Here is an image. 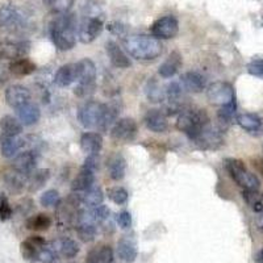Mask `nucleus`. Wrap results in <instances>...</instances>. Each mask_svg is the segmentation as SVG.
I'll return each mask as SVG.
<instances>
[{
	"label": "nucleus",
	"instance_id": "nucleus-25",
	"mask_svg": "<svg viewBox=\"0 0 263 263\" xmlns=\"http://www.w3.org/2000/svg\"><path fill=\"white\" fill-rule=\"evenodd\" d=\"M86 263H114V250L108 245L96 246L87 253Z\"/></svg>",
	"mask_w": 263,
	"mask_h": 263
},
{
	"label": "nucleus",
	"instance_id": "nucleus-28",
	"mask_svg": "<svg viewBox=\"0 0 263 263\" xmlns=\"http://www.w3.org/2000/svg\"><path fill=\"white\" fill-rule=\"evenodd\" d=\"M17 112L18 120L21 121V124H24V125H34L41 117V111H40V108L37 107L36 104H32V103H28V104L23 105L18 109H16Z\"/></svg>",
	"mask_w": 263,
	"mask_h": 263
},
{
	"label": "nucleus",
	"instance_id": "nucleus-18",
	"mask_svg": "<svg viewBox=\"0 0 263 263\" xmlns=\"http://www.w3.org/2000/svg\"><path fill=\"white\" fill-rule=\"evenodd\" d=\"M107 168L109 178L114 180H121L125 177L126 171V162L121 154L119 153H114L108 157L107 159Z\"/></svg>",
	"mask_w": 263,
	"mask_h": 263
},
{
	"label": "nucleus",
	"instance_id": "nucleus-34",
	"mask_svg": "<svg viewBox=\"0 0 263 263\" xmlns=\"http://www.w3.org/2000/svg\"><path fill=\"white\" fill-rule=\"evenodd\" d=\"M50 178V170L48 168H41V170L33 171L28 177V185H29L30 192H36L40 189H42L45 183L48 182Z\"/></svg>",
	"mask_w": 263,
	"mask_h": 263
},
{
	"label": "nucleus",
	"instance_id": "nucleus-45",
	"mask_svg": "<svg viewBox=\"0 0 263 263\" xmlns=\"http://www.w3.org/2000/svg\"><path fill=\"white\" fill-rule=\"evenodd\" d=\"M57 259H58V255L55 254V251H54L51 248H48V246H45V248L40 250L39 259H37V262L54 263Z\"/></svg>",
	"mask_w": 263,
	"mask_h": 263
},
{
	"label": "nucleus",
	"instance_id": "nucleus-17",
	"mask_svg": "<svg viewBox=\"0 0 263 263\" xmlns=\"http://www.w3.org/2000/svg\"><path fill=\"white\" fill-rule=\"evenodd\" d=\"M105 50H107L111 63L117 69H128L129 66L132 65L128 55L124 53L123 49L120 48L115 41H108L105 44Z\"/></svg>",
	"mask_w": 263,
	"mask_h": 263
},
{
	"label": "nucleus",
	"instance_id": "nucleus-27",
	"mask_svg": "<svg viewBox=\"0 0 263 263\" xmlns=\"http://www.w3.org/2000/svg\"><path fill=\"white\" fill-rule=\"evenodd\" d=\"M117 255L123 262L133 263L138 255L136 243L130 238H126V237L121 238L117 242Z\"/></svg>",
	"mask_w": 263,
	"mask_h": 263
},
{
	"label": "nucleus",
	"instance_id": "nucleus-52",
	"mask_svg": "<svg viewBox=\"0 0 263 263\" xmlns=\"http://www.w3.org/2000/svg\"><path fill=\"white\" fill-rule=\"evenodd\" d=\"M257 225H258V229L262 230V232H263V212L260 213V216H259V217H258Z\"/></svg>",
	"mask_w": 263,
	"mask_h": 263
},
{
	"label": "nucleus",
	"instance_id": "nucleus-6",
	"mask_svg": "<svg viewBox=\"0 0 263 263\" xmlns=\"http://www.w3.org/2000/svg\"><path fill=\"white\" fill-rule=\"evenodd\" d=\"M107 104L98 102H87L79 108L78 119L84 128H100Z\"/></svg>",
	"mask_w": 263,
	"mask_h": 263
},
{
	"label": "nucleus",
	"instance_id": "nucleus-40",
	"mask_svg": "<svg viewBox=\"0 0 263 263\" xmlns=\"http://www.w3.org/2000/svg\"><path fill=\"white\" fill-rule=\"evenodd\" d=\"M42 2L57 13H67L74 3V0H42Z\"/></svg>",
	"mask_w": 263,
	"mask_h": 263
},
{
	"label": "nucleus",
	"instance_id": "nucleus-42",
	"mask_svg": "<svg viewBox=\"0 0 263 263\" xmlns=\"http://www.w3.org/2000/svg\"><path fill=\"white\" fill-rule=\"evenodd\" d=\"M61 201V196L58 191L55 190H49V191L44 192L40 197V203L44 206H55L58 205Z\"/></svg>",
	"mask_w": 263,
	"mask_h": 263
},
{
	"label": "nucleus",
	"instance_id": "nucleus-51",
	"mask_svg": "<svg viewBox=\"0 0 263 263\" xmlns=\"http://www.w3.org/2000/svg\"><path fill=\"white\" fill-rule=\"evenodd\" d=\"M251 163H253V166H254L255 170L263 175V158L262 157H257V158H254L253 161H251Z\"/></svg>",
	"mask_w": 263,
	"mask_h": 263
},
{
	"label": "nucleus",
	"instance_id": "nucleus-2",
	"mask_svg": "<svg viewBox=\"0 0 263 263\" xmlns=\"http://www.w3.org/2000/svg\"><path fill=\"white\" fill-rule=\"evenodd\" d=\"M50 24V37L55 48L60 50H70L75 46V29L77 23L71 13H58Z\"/></svg>",
	"mask_w": 263,
	"mask_h": 263
},
{
	"label": "nucleus",
	"instance_id": "nucleus-33",
	"mask_svg": "<svg viewBox=\"0 0 263 263\" xmlns=\"http://www.w3.org/2000/svg\"><path fill=\"white\" fill-rule=\"evenodd\" d=\"M51 217L46 213H37L27 220L25 225L27 229L33 230V232H45L51 227Z\"/></svg>",
	"mask_w": 263,
	"mask_h": 263
},
{
	"label": "nucleus",
	"instance_id": "nucleus-11",
	"mask_svg": "<svg viewBox=\"0 0 263 263\" xmlns=\"http://www.w3.org/2000/svg\"><path fill=\"white\" fill-rule=\"evenodd\" d=\"M103 23L98 17H84L79 27L78 36L83 44H90L102 33Z\"/></svg>",
	"mask_w": 263,
	"mask_h": 263
},
{
	"label": "nucleus",
	"instance_id": "nucleus-5",
	"mask_svg": "<svg viewBox=\"0 0 263 263\" xmlns=\"http://www.w3.org/2000/svg\"><path fill=\"white\" fill-rule=\"evenodd\" d=\"M77 66V81L79 82V86L75 88V93L79 96H86L87 93L92 92L95 88L96 79V66L88 58L79 61L75 63Z\"/></svg>",
	"mask_w": 263,
	"mask_h": 263
},
{
	"label": "nucleus",
	"instance_id": "nucleus-23",
	"mask_svg": "<svg viewBox=\"0 0 263 263\" xmlns=\"http://www.w3.org/2000/svg\"><path fill=\"white\" fill-rule=\"evenodd\" d=\"M95 171L90 170V168L82 167L81 171L77 174V177L74 178L71 183V190L74 192H86L87 190H90L95 182Z\"/></svg>",
	"mask_w": 263,
	"mask_h": 263
},
{
	"label": "nucleus",
	"instance_id": "nucleus-32",
	"mask_svg": "<svg viewBox=\"0 0 263 263\" xmlns=\"http://www.w3.org/2000/svg\"><path fill=\"white\" fill-rule=\"evenodd\" d=\"M9 71L16 77H27L32 72L36 71V63L32 62L28 58H20L11 62L9 65Z\"/></svg>",
	"mask_w": 263,
	"mask_h": 263
},
{
	"label": "nucleus",
	"instance_id": "nucleus-48",
	"mask_svg": "<svg viewBox=\"0 0 263 263\" xmlns=\"http://www.w3.org/2000/svg\"><path fill=\"white\" fill-rule=\"evenodd\" d=\"M117 222L121 229H129L132 227V215L128 211H123L117 216Z\"/></svg>",
	"mask_w": 263,
	"mask_h": 263
},
{
	"label": "nucleus",
	"instance_id": "nucleus-20",
	"mask_svg": "<svg viewBox=\"0 0 263 263\" xmlns=\"http://www.w3.org/2000/svg\"><path fill=\"white\" fill-rule=\"evenodd\" d=\"M103 147V137L96 132H86L81 137V149L87 156L98 154Z\"/></svg>",
	"mask_w": 263,
	"mask_h": 263
},
{
	"label": "nucleus",
	"instance_id": "nucleus-46",
	"mask_svg": "<svg viewBox=\"0 0 263 263\" xmlns=\"http://www.w3.org/2000/svg\"><path fill=\"white\" fill-rule=\"evenodd\" d=\"M248 72L257 78H263V60L251 61L248 65Z\"/></svg>",
	"mask_w": 263,
	"mask_h": 263
},
{
	"label": "nucleus",
	"instance_id": "nucleus-31",
	"mask_svg": "<svg viewBox=\"0 0 263 263\" xmlns=\"http://www.w3.org/2000/svg\"><path fill=\"white\" fill-rule=\"evenodd\" d=\"M6 184L8 190L13 194H20L24 190L25 185L28 184V175L18 173L13 170L11 173H7L6 175Z\"/></svg>",
	"mask_w": 263,
	"mask_h": 263
},
{
	"label": "nucleus",
	"instance_id": "nucleus-49",
	"mask_svg": "<svg viewBox=\"0 0 263 263\" xmlns=\"http://www.w3.org/2000/svg\"><path fill=\"white\" fill-rule=\"evenodd\" d=\"M83 167L90 168V170L95 171L96 168L99 167V158H98V154H91V156L87 157L86 161H84Z\"/></svg>",
	"mask_w": 263,
	"mask_h": 263
},
{
	"label": "nucleus",
	"instance_id": "nucleus-3",
	"mask_svg": "<svg viewBox=\"0 0 263 263\" xmlns=\"http://www.w3.org/2000/svg\"><path fill=\"white\" fill-rule=\"evenodd\" d=\"M210 117L204 109H190L180 114L177 121V128L191 141H195L204 128L208 125Z\"/></svg>",
	"mask_w": 263,
	"mask_h": 263
},
{
	"label": "nucleus",
	"instance_id": "nucleus-16",
	"mask_svg": "<svg viewBox=\"0 0 263 263\" xmlns=\"http://www.w3.org/2000/svg\"><path fill=\"white\" fill-rule=\"evenodd\" d=\"M237 124L245 132L253 136H259L263 133V120L254 114H241L236 119Z\"/></svg>",
	"mask_w": 263,
	"mask_h": 263
},
{
	"label": "nucleus",
	"instance_id": "nucleus-44",
	"mask_svg": "<svg viewBox=\"0 0 263 263\" xmlns=\"http://www.w3.org/2000/svg\"><path fill=\"white\" fill-rule=\"evenodd\" d=\"M12 217V206L9 204L8 197L4 194H0V220L7 221Z\"/></svg>",
	"mask_w": 263,
	"mask_h": 263
},
{
	"label": "nucleus",
	"instance_id": "nucleus-35",
	"mask_svg": "<svg viewBox=\"0 0 263 263\" xmlns=\"http://www.w3.org/2000/svg\"><path fill=\"white\" fill-rule=\"evenodd\" d=\"M23 145H24L23 141L18 140L17 137H3V140L0 142L2 156L6 157V158H13Z\"/></svg>",
	"mask_w": 263,
	"mask_h": 263
},
{
	"label": "nucleus",
	"instance_id": "nucleus-8",
	"mask_svg": "<svg viewBox=\"0 0 263 263\" xmlns=\"http://www.w3.org/2000/svg\"><path fill=\"white\" fill-rule=\"evenodd\" d=\"M138 126L135 120L130 117L117 120L111 129V138L115 142L120 144H128L137 137Z\"/></svg>",
	"mask_w": 263,
	"mask_h": 263
},
{
	"label": "nucleus",
	"instance_id": "nucleus-24",
	"mask_svg": "<svg viewBox=\"0 0 263 263\" xmlns=\"http://www.w3.org/2000/svg\"><path fill=\"white\" fill-rule=\"evenodd\" d=\"M36 163L37 158L36 156H34V153L24 152L21 153V154H18V156L13 159V170L24 174V175H30V174L34 171Z\"/></svg>",
	"mask_w": 263,
	"mask_h": 263
},
{
	"label": "nucleus",
	"instance_id": "nucleus-12",
	"mask_svg": "<svg viewBox=\"0 0 263 263\" xmlns=\"http://www.w3.org/2000/svg\"><path fill=\"white\" fill-rule=\"evenodd\" d=\"M46 246V241L41 236H30L25 241H23L20 245L21 255L25 260L29 262H37L39 259V253L41 249Z\"/></svg>",
	"mask_w": 263,
	"mask_h": 263
},
{
	"label": "nucleus",
	"instance_id": "nucleus-43",
	"mask_svg": "<svg viewBox=\"0 0 263 263\" xmlns=\"http://www.w3.org/2000/svg\"><path fill=\"white\" fill-rule=\"evenodd\" d=\"M109 215H111V211H109L108 206L98 205L90 212V218L95 222H103L105 220H108Z\"/></svg>",
	"mask_w": 263,
	"mask_h": 263
},
{
	"label": "nucleus",
	"instance_id": "nucleus-26",
	"mask_svg": "<svg viewBox=\"0 0 263 263\" xmlns=\"http://www.w3.org/2000/svg\"><path fill=\"white\" fill-rule=\"evenodd\" d=\"M180 66H182V55L179 51H173L168 55V58L159 66L158 72L162 78H171L174 75L179 71Z\"/></svg>",
	"mask_w": 263,
	"mask_h": 263
},
{
	"label": "nucleus",
	"instance_id": "nucleus-53",
	"mask_svg": "<svg viewBox=\"0 0 263 263\" xmlns=\"http://www.w3.org/2000/svg\"><path fill=\"white\" fill-rule=\"evenodd\" d=\"M255 262L257 263H263V249L255 255Z\"/></svg>",
	"mask_w": 263,
	"mask_h": 263
},
{
	"label": "nucleus",
	"instance_id": "nucleus-10",
	"mask_svg": "<svg viewBox=\"0 0 263 263\" xmlns=\"http://www.w3.org/2000/svg\"><path fill=\"white\" fill-rule=\"evenodd\" d=\"M29 51V44L25 41L0 42V58L2 60H20Z\"/></svg>",
	"mask_w": 263,
	"mask_h": 263
},
{
	"label": "nucleus",
	"instance_id": "nucleus-21",
	"mask_svg": "<svg viewBox=\"0 0 263 263\" xmlns=\"http://www.w3.org/2000/svg\"><path fill=\"white\" fill-rule=\"evenodd\" d=\"M50 248L55 251V254L58 257L62 258H74L79 253V245L75 242L74 239L70 238H62L57 239V241H53Z\"/></svg>",
	"mask_w": 263,
	"mask_h": 263
},
{
	"label": "nucleus",
	"instance_id": "nucleus-15",
	"mask_svg": "<svg viewBox=\"0 0 263 263\" xmlns=\"http://www.w3.org/2000/svg\"><path fill=\"white\" fill-rule=\"evenodd\" d=\"M30 100V92L27 87L20 84L9 86L6 90V102L9 107L18 109L23 105L28 104Z\"/></svg>",
	"mask_w": 263,
	"mask_h": 263
},
{
	"label": "nucleus",
	"instance_id": "nucleus-36",
	"mask_svg": "<svg viewBox=\"0 0 263 263\" xmlns=\"http://www.w3.org/2000/svg\"><path fill=\"white\" fill-rule=\"evenodd\" d=\"M243 200L257 213L263 212V194L258 190H243Z\"/></svg>",
	"mask_w": 263,
	"mask_h": 263
},
{
	"label": "nucleus",
	"instance_id": "nucleus-37",
	"mask_svg": "<svg viewBox=\"0 0 263 263\" xmlns=\"http://www.w3.org/2000/svg\"><path fill=\"white\" fill-rule=\"evenodd\" d=\"M82 196V204L91 208H95L98 205H102L103 200H104V195L103 191L99 187H91L90 190H87Z\"/></svg>",
	"mask_w": 263,
	"mask_h": 263
},
{
	"label": "nucleus",
	"instance_id": "nucleus-22",
	"mask_svg": "<svg viewBox=\"0 0 263 263\" xmlns=\"http://www.w3.org/2000/svg\"><path fill=\"white\" fill-rule=\"evenodd\" d=\"M183 88L192 93H199L205 88V79L200 72L189 71L182 75L180 78Z\"/></svg>",
	"mask_w": 263,
	"mask_h": 263
},
{
	"label": "nucleus",
	"instance_id": "nucleus-38",
	"mask_svg": "<svg viewBox=\"0 0 263 263\" xmlns=\"http://www.w3.org/2000/svg\"><path fill=\"white\" fill-rule=\"evenodd\" d=\"M77 234L82 242H91L96 237V228L91 222H81L77 227Z\"/></svg>",
	"mask_w": 263,
	"mask_h": 263
},
{
	"label": "nucleus",
	"instance_id": "nucleus-29",
	"mask_svg": "<svg viewBox=\"0 0 263 263\" xmlns=\"http://www.w3.org/2000/svg\"><path fill=\"white\" fill-rule=\"evenodd\" d=\"M74 81H77V66L72 63L61 66L54 77V83L60 87L70 86Z\"/></svg>",
	"mask_w": 263,
	"mask_h": 263
},
{
	"label": "nucleus",
	"instance_id": "nucleus-13",
	"mask_svg": "<svg viewBox=\"0 0 263 263\" xmlns=\"http://www.w3.org/2000/svg\"><path fill=\"white\" fill-rule=\"evenodd\" d=\"M195 144L200 149L204 150H215L221 146L224 140H222L220 132L216 130V129L211 128L210 125H206L205 128L201 130V133L199 135V137L194 141Z\"/></svg>",
	"mask_w": 263,
	"mask_h": 263
},
{
	"label": "nucleus",
	"instance_id": "nucleus-30",
	"mask_svg": "<svg viewBox=\"0 0 263 263\" xmlns=\"http://www.w3.org/2000/svg\"><path fill=\"white\" fill-rule=\"evenodd\" d=\"M0 130L4 137H17L23 132V124L13 116H4L0 120Z\"/></svg>",
	"mask_w": 263,
	"mask_h": 263
},
{
	"label": "nucleus",
	"instance_id": "nucleus-4",
	"mask_svg": "<svg viewBox=\"0 0 263 263\" xmlns=\"http://www.w3.org/2000/svg\"><path fill=\"white\" fill-rule=\"evenodd\" d=\"M225 168L230 178L243 190H259V179L246 168L245 163L241 159L228 158L225 161Z\"/></svg>",
	"mask_w": 263,
	"mask_h": 263
},
{
	"label": "nucleus",
	"instance_id": "nucleus-41",
	"mask_svg": "<svg viewBox=\"0 0 263 263\" xmlns=\"http://www.w3.org/2000/svg\"><path fill=\"white\" fill-rule=\"evenodd\" d=\"M237 111V102L232 103L229 105H225V107L220 108L218 111V121H221L222 124H229L232 120H233L234 115Z\"/></svg>",
	"mask_w": 263,
	"mask_h": 263
},
{
	"label": "nucleus",
	"instance_id": "nucleus-1",
	"mask_svg": "<svg viewBox=\"0 0 263 263\" xmlns=\"http://www.w3.org/2000/svg\"><path fill=\"white\" fill-rule=\"evenodd\" d=\"M126 51L132 57L140 61H153L163 51L161 40L146 34H133L124 40Z\"/></svg>",
	"mask_w": 263,
	"mask_h": 263
},
{
	"label": "nucleus",
	"instance_id": "nucleus-9",
	"mask_svg": "<svg viewBox=\"0 0 263 263\" xmlns=\"http://www.w3.org/2000/svg\"><path fill=\"white\" fill-rule=\"evenodd\" d=\"M179 32V23L174 16H163L152 25L153 36L158 40H170L177 37Z\"/></svg>",
	"mask_w": 263,
	"mask_h": 263
},
{
	"label": "nucleus",
	"instance_id": "nucleus-39",
	"mask_svg": "<svg viewBox=\"0 0 263 263\" xmlns=\"http://www.w3.org/2000/svg\"><path fill=\"white\" fill-rule=\"evenodd\" d=\"M108 197L117 205H123L128 201L129 194L124 187L116 185V187H112V189L108 190Z\"/></svg>",
	"mask_w": 263,
	"mask_h": 263
},
{
	"label": "nucleus",
	"instance_id": "nucleus-47",
	"mask_svg": "<svg viewBox=\"0 0 263 263\" xmlns=\"http://www.w3.org/2000/svg\"><path fill=\"white\" fill-rule=\"evenodd\" d=\"M147 98H149L152 102H162L163 93L159 90V87L157 86L156 82L149 83V87H147Z\"/></svg>",
	"mask_w": 263,
	"mask_h": 263
},
{
	"label": "nucleus",
	"instance_id": "nucleus-50",
	"mask_svg": "<svg viewBox=\"0 0 263 263\" xmlns=\"http://www.w3.org/2000/svg\"><path fill=\"white\" fill-rule=\"evenodd\" d=\"M180 92H182V88H180L178 83H171L167 86V96L170 99L179 98Z\"/></svg>",
	"mask_w": 263,
	"mask_h": 263
},
{
	"label": "nucleus",
	"instance_id": "nucleus-7",
	"mask_svg": "<svg viewBox=\"0 0 263 263\" xmlns=\"http://www.w3.org/2000/svg\"><path fill=\"white\" fill-rule=\"evenodd\" d=\"M206 98L212 105L225 107L232 103H236V93L232 84L228 82H215L210 84L206 90Z\"/></svg>",
	"mask_w": 263,
	"mask_h": 263
},
{
	"label": "nucleus",
	"instance_id": "nucleus-54",
	"mask_svg": "<svg viewBox=\"0 0 263 263\" xmlns=\"http://www.w3.org/2000/svg\"><path fill=\"white\" fill-rule=\"evenodd\" d=\"M69 263H77V262H69Z\"/></svg>",
	"mask_w": 263,
	"mask_h": 263
},
{
	"label": "nucleus",
	"instance_id": "nucleus-19",
	"mask_svg": "<svg viewBox=\"0 0 263 263\" xmlns=\"http://www.w3.org/2000/svg\"><path fill=\"white\" fill-rule=\"evenodd\" d=\"M145 124H146L147 129L154 133H163L168 128L167 117L164 116L163 112L159 109H150L145 115Z\"/></svg>",
	"mask_w": 263,
	"mask_h": 263
},
{
	"label": "nucleus",
	"instance_id": "nucleus-14",
	"mask_svg": "<svg viewBox=\"0 0 263 263\" xmlns=\"http://www.w3.org/2000/svg\"><path fill=\"white\" fill-rule=\"evenodd\" d=\"M25 25V17L18 9L13 7H2L0 8V28L7 29H20Z\"/></svg>",
	"mask_w": 263,
	"mask_h": 263
}]
</instances>
